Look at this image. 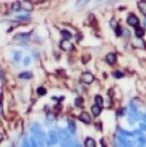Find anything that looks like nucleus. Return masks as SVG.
Segmentation results:
<instances>
[{"label": "nucleus", "instance_id": "9b49d317", "mask_svg": "<svg viewBox=\"0 0 146 147\" xmlns=\"http://www.w3.org/2000/svg\"><path fill=\"white\" fill-rule=\"evenodd\" d=\"M31 132L32 133H35V132H37V131H41V130H42V128H41V125L39 124V123H33V124H32L31 125Z\"/></svg>", "mask_w": 146, "mask_h": 147}, {"label": "nucleus", "instance_id": "9d476101", "mask_svg": "<svg viewBox=\"0 0 146 147\" xmlns=\"http://www.w3.org/2000/svg\"><path fill=\"white\" fill-rule=\"evenodd\" d=\"M138 7H139L141 13L146 16V1L145 0H141V1L138 3Z\"/></svg>", "mask_w": 146, "mask_h": 147}, {"label": "nucleus", "instance_id": "4be33fe9", "mask_svg": "<svg viewBox=\"0 0 146 147\" xmlns=\"http://www.w3.org/2000/svg\"><path fill=\"white\" fill-rule=\"evenodd\" d=\"M82 105H83V99L81 97H77L75 99V106L80 108V107H82Z\"/></svg>", "mask_w": 146, "mask_h": 147}, {"label": "nucleus", "instance_id": "f8f14e48", "mask_svg": "<svg viewBox=\"0 0 146 147\" xmlns=\"http://www.w3.org/2000/svg\"><path fill=\"white\" fill-rule=\"evenodd\" d=\"M106 60H107V62H108L110 65H113V64L116 62V57H115V55H113V53H109V55L107 56Z\"/></svg>", "mask_w": 146, "mask_h": 147}, {"label": "nucleus", "instance_id": "20e7f679", "mask_svg": "<svg viewBox=\"0 0 146 147\" xmlns=\"http://www.w3.org/2000/svg\"><path fill=\"white\" fill-rule=\"evenodd\" d=\"M61 47L63 50H66V51H72L74 50V46L71 42H68L67 40H64L62 43H61Z\"/></svg>", "mask_w": 146, "mask_h": 147}, {"label": "nucleus", "instance_id": "72a5a7b5", "mask_svg": "<svg viewBox=\"0 0 146 147\" xmlns=\"http://www.w3.org/2000/svg\"><path fill=\"white\" fill-rule=\"evenodd\" d=\"M34 139H35L34 137L31 138V145H32V146H36V145H37V144L35 143V140H34Z\"/></svg>", "mask_w": 146, "mask_h": 147}, {"label": "nucleus", "instance_id": "dca6fc26", "mask_svg": "<svg viewBox=\"0 0 146 147\" xmlns=\"http://www.w3.org/2000/svg\"><path fill=\"white\" fill-rule=\"evenodd\" d=\"M30 33H19V34H17L15 36V39H19V40H23V41H26V40H28L29 37H30Z\"/></svg>", "mask_w": 146, "mask_h": 147}, {"label": "nucleus", "instance_id": "6e6552de", "mask_svg": "<svg viewBox=\"0 0 146 147\" xmlns=\"http://www.w3.org/2000/svg\"><path fill=\"white\" fill-rule=\"evenodd\" d=\"M79 118H80L81 122H83L85 124H90L91 123V116H90V114L88 112H82V113L80 114Z\"/></svg>", "mask_w": 146, "mask_h": 147}, {"label": "nucleus", "instance_id": "f257e3e1", "mask_svg": "<svg viewBox=\"0 0 146 147\" xmlns=\"http://www.w3.org/2000/svg\"><path fill=\"white\" fill-rule=\"evenodd\" d=\"M129 108H130V114H129L128 122H129V124L132 125L138 118V108H137V106H136V104L133 101L129 102Z\"/></svg>", "mask_w": 146, "mask_h": 147}, {"label": "nucleus", "instance_id": "0eeeda50", "mask_svg": "<svg viewBox=\"0 0 146 147\" xmlns=\"http://www.w3.org/2000/svg\"><path fill=\"white\" fill-rule=\"evenodd\" d=\"M49 141H48V143H49V145H53L57 143L58 141V134L56 131H53V130H51V131L49 132Z\"/></svg>", "mask_w": 146, "mask_h": 147}, {"label": "nucleus", "instance_id": "5701e85b", "mask_svg": "<svg viewBox=\"0 0 146 147\" xmlns=\"http://www.w3.org/2000/svg\"><path fill=\"white\" fill-rule=\"evenodd\" d=\"M19 78L20 79H31L32 78V74L31 73H21L20 75H19Z\"/></svg>", "mask_w": 146, "mask_h": 147}, {"label": "nucleus", "instance_id": "a211bd4d", "mask_svg": "<svg viewBox=\"0 0 146 147\" xmlns=\"http://www.w3.org/2000/svg\"><path fill=\"white\" fill-rule=\"evenodd\" d=\"M95 102L97 106H99V107H102L104 106V99H102V97L99 96V95H97L95 96Z\"/></svg>", "mask_w": 146, "mask_h": 147}, {"label": "nucleus", "instance_id": "b1692460", "mask_svg": "<svg viewBox=\"0 0 146 147\" xmlns=\"http://www.w3.org/2000/svg\"><path fill=\"white\" fill-rule=\"evenodd\" d=\"M136 35H137V37H142L144 35V30L142 28H137L136 29Z\"/></svg>", "mask_w": 146, "mask_h": 147}, {"label": "nucleus", "instance_id": "e433bc0d", "mask_svg": "<svg viewBox=\"0 0 146 147\" xmlns=\"http://www.w3.org/2000/svg\"><path fill=\"white\" fill-rule=\"evenodd\" d=\"M102 1H105V0H96V1H95V4H99V3L102 2Z\"/></svg>", "mask_w": 146, "mask_h": 147}, {"label": "nucleus", "instance_id": "473e14b6", "mask_svg": "<svg viewBox=\"0 0 146 147\" xmlns=\"http://www.w3.org/2000/svg\"><path fill=\"white\" fill-rule=\"evenodd\" d=\"M30 144H29V141H28V139L27 138H25V140H24V142H23V146H29Z\"/></svg>", "mask_w": 146, "mask_h": 147}, {"label": "nucleus", "instance_id": "2eb2a0df", "mask_svg": "<svg viewBox=\"0 0 146 147\" xmlns=\"http://www.w3.org/2000/svg\"><path fill=\"white\" fill-rule=\"evenodd\" d=\"M134 45L137 46V47H139V48H141V49H145V43H144V41L143 40H141L140 37H139V40H137V41H134Z\"/></svg>", "mask_w": 146, "mask_h": 147}, {"label": "nucleus", "instance_id": "6ab92c4d", "mask_svg": "<svg viewBox=\"0 0 146 147\" xmlns=\"http://www.w3.org/2000/svg\"><path fill=\"white\" fill-rule=\"evenodd\" d=\"M95 145H96V143H95V141H94L93 139L88 138V139L85 140V146H86V147H95Z\"/></svg>", "mask_w": 146, "mask_h": 147}, {"label": "nucleus", "instance_id": "a878e982", "mask_svg": "<svg viewBox=\"0 0 146 147\" xmlns=\"http://www.w3.org/2000/svg\"><path fill=\"white\" fill-rule=\"evenodd\" d=\"M20 7H21V3L19 1H16V2L13 3V10L14 11H18L20 9Z\"/></svg>", "mask_w": 146, "mask_h": 147}, {"label": "nucleus", "instance_id": "423d86ee", "mask_svg": "<svg viewBox=\"0 0 146 147\" xmlns=\"http://www.w3.org/2000/svg\"><path fill=\"white\" fill-rule=\"evenodd\" d=\"M60 137H61V141L63 143H69V140H71V135L68 134V132L66 130H61L60 131Z\"/></svg>", "mask_w": 146, "mask_h": 147}, {"label": "nucleus", "instance_id": "f03ea898", "mask_svg": "<svg viewBox=\"0 0 146 147\" xmlns=\"http://www.w3.org/2000/svg\"><path fill=\"white\" fill-rule=\"evenodd\" d=\"M81 80H82L84 83L90 84L94 81V76L90 73H84V74H82V76H81Z\"/></svg>", "mask_w": 146, "mask_h": 147}, {"label": "nucleus", "instance_id": "7ed1b4c3", "mask_svg": "<svg viewBox=\"0 0 146 147\" xmlns=\"http://www.w3.org/2000/svg\"><path fill=\"white\" fill-rule=\"evenodd\" d=\"M34 138L36 139V142L40 145H44V143H45V133L42 131V130L34 133Z\"/></svg>", "mask_w": 146, "mask_h": 147}, {"label": "nucleus", "instance_id": "aec40b11", "mask_svg": "<svg viewBox=\"0 0 146 147\" xmlns=\"http://www.w3.org/2000/svg\"><path fill=\"white\" fill-rule=\"evenodd\" d=\"M118 131H120L123 135H125V137H134V133H136V132H128V131H125V130H123V129H121V128H118Z\"/></svg>", "mask_w": 146, "mask_h": 147}, {"label": "nucleus", "instance_id": "f704fd0d", "mask_svg": "<svg viewBox=\"0 0 146 147\" xmlns=\"http://www.w3.org/2000/svg\"><path fill=\"white\" fill-rule=\"evenodd\" d=\"M117 114H118V115H120V116H121V115L123 116V115H124V114H125V109H122V110H120V111L117 112Z\"/></svg>", "mask_w": 146, "mask_h": 147}, {"label": "nucleus", "instance_id": "1a4fd4ad", "mask_svg": "<svg viewBox=\"0 0 146 147\" xmlns=\"http://www.w3.org/2000/svg\"><path fill=\"white\" fill-rule=\"evenodd\" d=\"M20 3H21V8L24 10H26V11H32L33 10V6H32V3L30 1H28V0H24V1L20 2Z\"/></svg>", "mask_w": 146, "mask_h": 147}, {"label": "nucleus", "instance_id": "39448f33", "mask_svg": "<svg viewBox=\"0 0 146 147\" xmlns=\"http://www.w3.org/2000/svg\"><path fill=\"white\" fill-rule=\"evenodd\" d=\"M127 23H128V25H130L132 27H137L139 25V18L134 15H129L127 18Z\"/></svg>", "mask_w": 146, "mask_h": 147}, {"label": "nucleus", "instance_id": "f3484780", "mask_svg": "<svg viewBox=\"0 0 146 147\" xmlns=\"http://www.w3.org/2000/svg\"><path fill=\"white\" fill-rule=\"evenodd\" d=\"M91 1V0H78V1L76 2V4H75V7L76 8H81V7H83V6H85L86 3H89Z\"/></svg>", "mask_w": 146, "mask_h": 147}, {"label": "nucleus", "instance_id": "4468645a", "mask_svg": "<svg viewBox=\"0 0 146 147\" xmlns=\"http://www.w3.org/2000/svg\"><path fill=\"white\" fill-rule=\"evenodd\" d=\"M68 130L72 134H74L76 132V125L73 121H68Z\"/></svg>", "mask_w": 146, "mask_h": 147}, {"label": "nucleus", "instance_id": "2f4dec72", "mask_svg": "<svg viewBox=\"0 0 146 147\" xmlns=\"http://www.w3.org/2000/svg\"><path fill=\"white\" fill-rule=\"evenodd\" d=\"M30 63H31V59H30L29 57L25 58V60H24V65H26V66H27V65H29Z\"/></svg>", "mask_w": 146, "mask_h": 147}, {"label": "nucleus", "instance_id": "ddd939ff", "mask_svg": "<svg viewBox=\"0 0 146 147\" xmlns=\"http://www.w3.org/2000/svg\"><path fill=\"white\" fill-rule=\"evenodd\" d=\"M100 108H101V107L97 106V105H95V106L92 107V113H93L94 116H98L99 114H100V112H101V109H100Z\"/></svg>", "mask_w": 146, "mask_h": 147}, {"label": "nucleus", "instance_id": "4c0bfd02", "mask_svg": "<svg viewBox=\"0 0 146 147\" xmlns=\"http://www.w3.org/2000/svg\"><path fill=\"white\" fill-rule=\"evenodd\" d=\"M144 26H145V27H146V19H145V20H144Z\"/></svg>", "mask_w": 146, "mask_h": 147}, {"label": "nucleus", "instance_id": "412c9836", "mask_svg": "<svg viewBox=\"0 0 146 147\" xmlns=\"http://www.w3.org/2000/svg\"><path fill=\"white\" fill-rule=\"evenodd\" d=\"M61 35H62V37H63L64 40H69V39L72 37V34L69 33L68 31H65V30L61 32Z\"/></svg>", "mask_w": 146, "mask_h": 147}, {"label": "nucleus", "instance_id": "c9c22d12", "mask_svg": "<svg viewBox=\"0 0 146 147\" xmlns=\"http://www.w3.org/2000/svg\"><path fill=\"white\" fill-rule=\"evenodd\" d=\"M140 129H141V130H144V131H146V125H145V124H141V125H140Z\"/></svg>", "mask_w": 146, "mask_h": 147}, {"label": "nucleus", "instance_id": "c85d7f7f", "mask_svg": "<svg viewBox=\"0 0 146 147\" xmlns=\"http://www.w3.org/2000/svg\"><path fill=\"white\" fill-rule=\"evenodd\" d=\"M139 142H140V144H146V138L144 137V135H142V134H139Z\"/></svg>", "mask_w": 146, "mask_h": 147}, {"label": "nucleus", "instance_id": "cd10ccee", "mask_svg": "<svg viewBox=\"0 0 146 147\" xmlns=\"http://www.w3.org/2000/svg\"><path fill=\"white\" fill-rule=\"evenodd\" d=\"M20 57H21V53H20L19 51L14 52V60H15L16 62H18V61L20 60Z\"/></svg>", "mask_w": 146, "mask_h": 147}, {"label": "nucleus", "instance_id": "c756f323", "mask_svg": "<svg viewBox=\"0 0 146 147\" xmlns=\"http://www.w3.org/2000/svg\"><path fill=\"white\" fill-rule=\"evenodd\" d=\"M114 77H115V78H117V79H120V78H123V77H124V74L117 70V72H115V73H114Z\"/></svg>", "mask_w": 146, "mask_h": 147}, {"label": "nucleus", "instance_id": "393cba45", "mask_svg": "<svg viewBox=\"0 0 146 147\" xmlns=\"http://www.w3.org/2000/svg\"><path fill=\"white\" fill-rule=\"evenodd\" d=\"M16 20H30V16H28V15H19V16H17L16 17Z\"/></svg>", "mask_w": 146, "mask_h": 147}, {"label": "nucleus", "instance_id": "bb28decb", "mask_svg": "<svg viewBox=\"0 0 146 147\" xmlns=\"http://www.w3.org/2000/svg\"><path fill=\"white\" fill-rule=\"evenodd\" d=\"M37 94H39V95H41V96L46 95V89H44L43 86H40V88L37 89Z\"/></svg>", "mask_w": 146, "mask_h": 147}, {"label": "nucleus", "instance_id": "7c9ffc66", "mask_svg": "<svg viewBox=\"0 0 146 147\" xmlns=\"http://www.w3.org/2000/svg\"><path fill=\"white\" fill-rule=\"evenodd\" d=\"M115 33H116V35L117 36H120V35H122V29H121V27H115Z\"/></svg>", "mask_w": 146, "mask_h": 147}]
</instances>
